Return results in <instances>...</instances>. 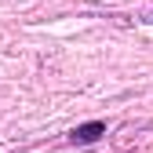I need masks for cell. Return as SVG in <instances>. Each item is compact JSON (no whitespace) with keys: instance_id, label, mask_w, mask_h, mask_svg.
Listing matches in <instances>:
<instances>
[{"instance_id":"obj_1","label":"cell","mask_w":153,"mask_h":153,"mask_svg":"<svg viewBox=\"0 0 153 153\" xmlns=\"http://www.w3.org/2000/svg\"><path fill=\"white\" fill-rule=\"evenodd\" d=\"M102 131H106V124H99V120H95V124H84V128L73 131V142H91V139H99Z\"/></svg>"}]
</instances>
